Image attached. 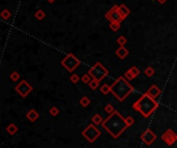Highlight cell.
Segmentation results:
<instances>
[{
	"mask_svg": "<svg viewBox=\"0 0 177 148\" xmlns=\"http://www.w3.org/2000/svg\"><path fill=\"white\" fill-rule=\"evenodd\" d=\"M160 138L168 146H172L177 141V134H175L171 129H168Z\"/></svg>",
	"mask_w": 177,
	"mask_h": 148,
	"instance_id": "9c48e42d",
	"label": "cell"
},
{
	"mask_svg": "<svg viewBox=\"0 0 177 148\" xmlns=\"http://www.w3.org/2000/svg\"><path fill=\"white\" fill-rule=\"evenodd\" d=\"M99 90H101V92L103 93V94L107 95L109 92H111V86H109L108 84H104V85H101V86Z\"/></svg>",
	"mask_w": 177,
	"mask_h": 148,
	"instance_id": "44dd1931",
	"label": "cell"
},
{
	"mask_svg": "<svg viewBox=\"0 0 177 148\" xmlns=\"http://www.w3.org/2000/svg\"><path fill=\"white\" fill-rule=\"evenodd\" d=\"M158 108V103L155 98L151 97L147 92H145L139 100L133 104V109L139 112L144 118H148L156 109Z\"/></svg>",
	"mask_w": 177,
	"mask_h": 148,
	"instance_id": "7a4b0ae2",
	"label": "cell"
},
{
	"mask_svg": "<svg viewBox=\"0 0 177 148\" xmlns=\"http://www.w3.org/2000/svg\"><path fill=\"white\" fill-rule=\"evenodd\" d=\"M81 64V60L77 58L73 53H68L63 59L61 60V65L68 72L73 73Z\"/></svg>",
	"mask_w": 177,
	"mask_h": 148,
	"instance_id": "5b68a950",
	"label": "cell"
},
{
	"mask_svg": "<svg viewBox=\"0 0 177 148\" xmlns=\"http://www.w3.org/2000/svg\"><path fill=\"white\" fill-rule=\"evenodd\" d=\"M119 5H113L112 9L110 11H108L105 15V18L107 20H109L110 23L111 22H122L123 19L121 17L120 13H119Z\"/></svg>",
	"mask_w": 177,
	"mask_h": 148,
	"instance_id": "ba28073f",
	"label": "cell"
},
{
	"mask_svg": "<svg viewBox=\"0 0 177 148\" xmlns=\"http://www.w3.org/2000/svg\"><path fill=\"white\" fill-rule=\"evenodd\" d=\"M0 16H1V18H2V20H4V21H6V20H9V18L12 17V13L9 11L7 9H4L2 11H1V14H0Z\"/></svg>",
	"mask_w": 177,
	"mask_h": 148,
	"instance_id": "d6986e66",
	"label": "cell"
},
{
	"mask_svg": "<svg viewBox=\"0 0 177 148\" xmlns=\"http://www.w3.org/2000/svg\"><path fill=\"white\" fill-rule=\"evenodd\" d=\"M47 1H48L49 3H54L55 2V0H47Z\"/></svg>",
	"mask_w": 177,
	"mask_h": 148,
	"instance_id": "836d02e7",
	"label": "cell"
},
{
	"mask_svg": "<svg viewBox=\"0 0 177 148\" xmlns=\"http://www.w3.org/2000/svg\"><path fill=\"white\" fill-rule=\"evenodd\" d=\"M101 126L114 139H117V138L120 137L122 135V133H124L125 129L129 127L127 122H125V119L122 117V115L116 110L112 114H110L106 119H104Z\"/></svg>",
	"mask_w": 177,
	"mask_h": 148,
	"instance_id": "6da1fadb",
	"label": "cell"
},
{
	"mask_svg": "<svg viewBox=\"0 0 177 148\" xmlns=\"http://www.w3.org/2000/svg\"><path fill=\"white\" fill-rule=\"evenodd\" d=\"M125 122H127V126H132V125L135 123V119L133 118L132 116H127V117H125Z\"/></svg>",
	"mask_w": 177,
	"mask_h": 148,
	"instance_id": "4dcf8cb0",
	"label": "cell"
},
{
	"mask_svg": "<svg viewBox=\"0 0 177 148\" xmlns=\"http://www.w3.org/2000/svg\"><path fill=\"white\" fill-rule=\"evenodd\" d=\"M158 2L160 3V4H163V3H165V2H166L167 0H158Z\"/></svg>",
	"mask_w": 177,
	"mask_h": 148,
	"instance_id": "d6a6232c",
	"label": "cell"
},
{
	"mask_svg": "<svg viewBox=\"0 0 177 148\" xmlns=\"http://www.w3.org/2000/svg\"><path fill=\"white\" fill-rule=\"evenodd\" d=\"M154 68H152V66H148V68H145V70H144V74L146 75V76L148 77V78H150V77H152L154 75Z\"/></svg>",
	"mask_w": 177,
	"mask_h": 148,
	"instance_id": "603a6c76",
	"label": "cell"
},
{
	"mask_svg": "<svg viewBox=\"0 0 177 148\" xmlns=\"http://www.w3.org/2000/svg\"><path fill=\"white\" fill-rule=\"evenodd\" d=\"M15 90L17 91L22 97H26L31 93V91L33 90V87L26 80H22L21 82L15 87Z\"/></svg>",
	"mask_w": 177,
	"mask_h": 148,
	"instance_id": "52a82bcc",
	"label": "cell"
},
{
	"mask_svg": "<svg viewBox=\"0 0 177 148\" xmlns=\"http://www.w3.org/2000/svg\"><path fill=\"white\" fill-rule=\"evenodd\" d=\"M9 78H11V80L14 81V82H17V81L20 79V74L18 72H13L11 75H9Z\"/></svg>",
	"mask_w": 177,
	"mask_h": 148,
	"instance_id": "83f0119b",
	"label": "cell"
},
{
	"mask_svg": "<svg viewBox=\"0 0 177 148\" xmlns=\"http://www.w3.org/2000/svg\"><path fill=\"white\" fill-rule=\"evenodd\" d=\"M18 131H19V129H18V126L15 124V123H9V124L6 126V131L11 136H14L15 134H17Z\"/></svg>",
	"mask_w": 177,
	"mask_h": 148,
	"instance_id": "9a60e30c",
	"label": "cell"
},
{
	"mask_svg": "<svg viewBox=\"0 0 177 148\" xmlns=\"http://www.w3.org/2000/svg\"><path fill=\"white\" fill-rule=\"evenodd\" d=\"M91 121H92L93 124L95 125H99V124H101L104 121V119L101 118V116L99 114H95L92 116V118H91Z\"/></svg>",
	"mask_w": 177,
	"mask_h": 148,
	"instance_id": "2e32d148",
	"label": "cell"
},
{
	"mask_svg": "<svg viewBox=\"0 0 177 148\" xmlns=\"http://www.w3.org/2000/svg\"><path fill=\"white\" fill-rule=\"evenodd\" d=\"M120 27H121L120 22H111L110 23V29L112 31H117V30L120 29Z\"/></svg>",
	"mask_w": 177,
	"mask_h": 148,
	"instance_id": "ffe728a7",
	"label": "cell"
},
{
	"mask_svg": "<svg viewBox=\"0 0 177 148\" xmlns=\"http://www.w3.org/2000/svg\"><path fill=\"white\" fill-rule=\"evenodd\" d=\"M127 40L123 35H120L119 37L117 38V44L119 45V47L125 46V44H127Z\"/></svg>",
	"mask_w": 177,
	"mask_h": 148,
	"instance_id": "d4e9b609",
	"label": "cell"
},
{
	"mask_svg": "<svg viewBox=\"0 0 177 148\" xmlns=\"http://www.w3.org/2000/svg\"><path fill=\"white\" fill-rule=\"evenodd\" d=\"M91 80H92V79H91V76L88 74V73H87L86 75H83L82 78H81V81H82V83H85V84H88V83L90 82Z\"/></svg>",
	"mask_w": 177,
	"mask_h": 148,
	"instance_id": "4316f807",
	"label": "cell"
},
{
	"mask_svg": "<svg viewBox=\"0 0 177 148\" xmlns=\"http://www.w3.org/2000/svg\"><path fill=\"white\" fill-rule=\"evenodd\" d=\"M101 131L97 129V127L95 126V124H89L86 126V129H83L82 136L89 142V143H93L95 142V140L101 136Z\"/></svg>",
	"mask_w": 177,
	"mask_h": 148,
	"instance_id": "8992f818",
	"label": "cell"
},
{
	"mask_svg": "<svg viewBox=\"0 0 177 148\" xmlns=\"http://www.w3.org/2000/svg\"><path fill=\"white\" fill-rule=\"evenodd\" d=\"M156 138H158L156 135L150 129H147L141 135V140L144 142V144H146V145H151V144L156 140Z\"/></svg>",
	"mask_w": 177,
	"mask_h": 148,
	"instance_id": "30bf717a",
	"label": "cell"
},
{
	"mask_svg": "<svg viewBox=\"0 0 177 148\" xmlns=\"http://www.w3.org/2000/svg\"><path fill=\"white\" fill-rule=\"evenodd\" d=\"M105 111L106 112L108 113V114H112V113L115 111V109H114V107H113V105H111V104H108L107 106L105 107Z\"/></svg>",
	"mask_w": 177,
	"mask_h": 148,
	"instance_id": "f546056e",
	"label": "cell"
},
{
	"mask_svg": "<svg viewBox=\"0 0 177 148\" xmlns=\"http://www.w3.org/2000/svg\"><path fill=\"white\" fill-rule=\"evenodd\" d=\"M129 70L132 73V75H133V76H134V78H135V79L137 78V77L140 75V70H139V68H138L137 66H132V68H130Z\"/></svg>",
	"mask_w": 177,
	"mask_h": 148,
	"instance_id": "cb8c5ba5",
	"label": "cell"
},
{
	"mask_svg": "<svg viewBox=\"0 0 177 148\" xmlns=\"http://www.w3.org/2000/svg\"><path fill=\"white\" fill-rule=\"evenodd\" d=\"M34 17H35L38 21H42V20H44L45 17H46V13H45L42 9H37V11H35V14H34Z\"/></svg>",
	"mask_w": 177,
	"mask_h": 148,
	"instance_id": "ac0fdd59",
	"label": "cell"
},
{
	"mask_svg": "<svg viewBox=\"0 0 177 148\" xmlns=\"http://www.w3.org/2000/svg\"><path fill=\"white\" fill-rule=\"evenodd\" d=\"M133 91L134 87L130 84L129 80L122 76L118 77L111 85V93L119 102H123Z\"/></svg>",
	"mask_w": 177,
	"mask_h": 148,
	"instance_id": "3957f363",
	"label": "cell"
},
{
	"mask_svg": "<svg viewBox=\"0 0 177 148\" xmlns=\"http://www.w3.org/2000/svg\"><path fill=\"white\" fill-rule=\"evenodd\" d=\"M146 92H147L151 97H153V98H156V97H158V95L162 93V90H160V89L158 88L156 85H152V86L149 87V89H148Z\"/></svg>",
	"mask_w": 177,
	"mask_h": 148,
	"instance_id": "7c38bea8",
	"label": "cell"
},
{
	"mask_svg": "<svg viewBox=\"0 0 177 148\" xmlns=\"http://www.w3.org/2000/svg\"><path fill=\"white\" fill-rule=\"evenodd\" d=\"M26 117H27V119L29 121H31V122H34V121H36L38 119V117H40V114L37 113V111H35L34 109H31V110H29L27 112V114H26Z\"/></svg>",
	"mask_w": 177,
	"mask_h": 148,
	"instance_id": "4fadbf2b",
	"label": "cell"
},
{
	"mask_svg": "<svg viewBox=\"0 0 177 148\" xmlns=\"http://www.w3.org/2000/svg\"><path fill=\"white\" fill-rule=\"evenodd\" d=\"M129 50H127V48H125L124 46L123 47H119L118 49H116V51H115V54L116 56H117L119 59H124L125 57H127V55H129Z\"/></svg>",
	"mask_w": 177,
	"mask_h": 148,
	"instance_id": "8fae6325",
	"label": "cell"
},
{
	"mask_svg": "<svg viewBox=\"0 0 177 148\" xmlns=\"http://www.w3.org/2000/svg\"><path fill=\"white\" fill-rule=\"evenodd\" d=\"M70 80H71V82H72V83H74V84H76V83H78L79 81L81 80V78H80V77H79V75L74 74V75H72V76H71Z\"/></svg>",
	"mask_w": 177,
	"mask_h": 148,
	"instance_id": "f1b7e54d",
	"label": "cell"
},
{
	"mask_svg": "<svg viewBox=\"0 0 177 148\" xmlns=\"http://www.w3.org/2000/svg\"><path fill=\"white\" fill-rule=\"evenodd\" d=\"M88 86L90 87L92 90H95V89H96L97 87L99 86V81L95 80V79H92V80H91L90 82L88 83Z\"/></svg>",
	"mask_w": 177,
	"mask_h": 148,
	"instance_id": "7402d4cb",
	"label": "cell"
},
{
	"mask_svg": "<svg viewBox=\"0 0 177 148\" xmlns=\"http://www.w3.org/2000/svg\"><path fill=\"white\" fill-rule=\"evenodd\" d=\"M119 9V13H120V15H121V17H122L123 20H124L125 18H127V16L131 14V11H130V9L125 4H120V5H119V9Z\"/></svg>",
	"mask_w": 177,
	"mask_h": 148,
	"instance_id": "5bb4252c",
	"label": "cell"
},
{
	"mask_svg": "<svg viewBox=\"0 0 177 148\" xmlns=\"http://www.w3.org/2000/svg\"><path fill=\"white\" fill-rule=\"evenodd\" d=\"M88 74L90 75L92 79H95V80L101 82L103 79H105L106 77L109 75V70H108L101 62H96L94 65L89 68Z\"/></svg>",
	"mask_w": 177,
	"mask_h": 148,
	"instance_id": "277c9868",
	"label": "cell"
},
{
	"mask_svg": "<svg viewBox=\"0 0 177 148\" xmlns=\"http://www.w3.org/2000/svg\"><path fill=\"white\" fill-rule=\"evenodd\" d=\"M124 78L127 79V80H129V81H132V80H134V79H135V78H134L133 75H132V73L130 72L129 70H127V72L124 73Z\"/></svg>",
	"mask_w": 177,
	"mask_h": 148,
	"instance_id": "1f68e13d",
	"label": "cell"
},
{
	"mask_svg": "<svg viewBox=\"0 0 177 148\" xmlns=\"http://www.w3.org/2000/svg\"><path fill=\"white\" fill-rule=\"evenodd\" d=\"M79 103H80L81 106L85 108V107H88L89 105H90L91 101H90V98H89L88 96H83V97H81V98H80Z\"/></svg>",
	"mask_w": 177,
	"mask_h": 148,
	"instance_id": "e0dca14e",
	"label": "cell"
},
{
	"mask_svg": "<svg viewBox=\"0 0 177 148\" xmlns=\"http://www.w3.org/2000/svg\"><path fill=\"white\" fill-rule=\"evenodd\" d=\"M59 109L57 108V107H52V108H50V110H49V113H50V115L51 116H58V114H59Z\"/></svg>",
	"mask_w": 177,
	"mask_h": 148,
	"instance_id": "484cf974",
	"label": "cell"
}]
</instances>
